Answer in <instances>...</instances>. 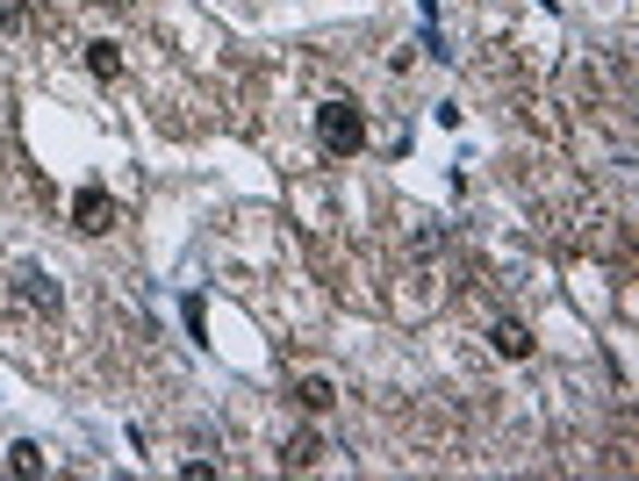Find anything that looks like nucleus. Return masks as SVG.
I'll return each mask as SVG.
<instances>
[{
	"label": "nucleus",
	"instance_id": "obj_2",
	"mask_svg": "<svg viewBox=\"0 0 639 481\" xmlns=\"http://www.w3.org/2000/svg\"><path fill=\"white\" fill-rule=\"evenodd\" d=\"M8 294H15L22 310H36V316H58V310H65V288H58L44 266H15V274H8Z\"/></svg>",
	"mask_w": 639,
	"mask_h": 481
},
{
	"label": "nucleus",
	"instance_id": "obj_5",
	"mask_svg": "<svg viewBox=\"0 0 639 481\" xmlns=\"http://www.w3.org/2000/svg\"><path fill=\"white\" fill-rule=\"evenodd\" d=\"M316 460H324V438H316V431H294L288 446H280V467H288V474H310Z\"/></svg>",
	"mask_w": 639,
	"mask_h": 481
},
{
	"label": "nucleus",
	"instance_id": "obj_6",
	"mask_svg": "<svg viewBox=\"0 0 639 481\" xmlns=\"http://www.w3.org/2000/svg\"><path fill=\"white\" fill-rule=\"evenodd\" d=\"M294 402H302V410H310V417H324L330 402H338V388H330L324 374H302V381H294Z\"/></svg>",
	"mask_w": 639,
	"mask_h": 481
},
{
	"label": "nucleus",
	"instance_id": "obj_9",
	"mask_svg": "<svg viewBox=\"0 0 639 481\" xmlns=\"http://www.w3.org/2000/svg\"><path fill=\"white\" fill-rule=\"evenodd\" d=\"M22 29V8H15V0H0V36H15Z\"/></svg>",
	"mask_w": 639,
	"mask_h": 481
},
{
	"label": "nucleus",
	"instance_id": "obj_3",
	"mask_svg": "<svg viewBox=\"0 0 639 481\" xmlns=\"http://www.w3.org/2000/svg\"><path fill=\"white\" fill-rule=\"evenodd\" d=\"M116 224H122V208H116L108 188H80L72 194V230H80V238H108Z\"/></svg>",
	"mask_w": 639,
	"mask_h": 481
},
{
	"label": "nucleus",
	"instance_id": "obj_1",
	"mask_svg": "<svg viewBox=\"0 0 639 481\" xmlns=\"http://www.w3.org/2000/svg\"><path fill=\"white\" fill-rule=\"evenodd\" d=\"M316 144H324L330 158H352V152H366V116H360V101L330 94V101L316 108Z\"/></svg>",
	"mask_w": 639,
	"mask_h": 481
},
{
	"label": "nucleus",
	"instance_id": "obj_8",
	"mask_svg": "<svg viewBox=\"0 0 639 481\" xmlns=\"http://www.w3.org/2000/svg\"><path fill=\"white\" fill-rule=\"evenodd\" d=\"M44 446H36V438H15V446H8V474H44Z\"/></svg>",
	"mask_w": 639,
	"mask_h": 481
},
{
	"label": "nucleus",
	"instance_id": "obj_4",
	"mask_svg": "<svg viewBox=\"0 0 639 481\" xmlns=\"http://www.w3.org/2000/svg\"><path fill=\"white\" fill-rule=\"evenodd\" d=\"M489 345H496L503 360H532V324H518V316H496V324H489Z\"/></svg>",
	"mask_w": 639,
	"mask_h": 481
},
{
	"label": "nucleus",
	"instance_id": "obj_7",
	"mask_svg": "<svg viewBox=\"0 0 639 481\" xmlns=\"http://www.w3.org/2000/svg\"><path fill=\"white\" fill-rule=\"evenodd\" d=\"M87 72H94V80H122V44L94 36V44H87Z\"/></svg>",
	"mask_w": 639,
	"mask_h": 481
}]
</instances>
